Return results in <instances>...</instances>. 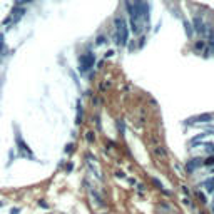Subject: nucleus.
<instances>
[{
	"label": "nucleus",
	"instance_id": "30",
	"mask_svg": "<svg viewBox=\"0 0 214 214\" xmlns=\"http://www.w3.org/2000/svg\"><path fill=\"white\" fill-rule=\"evenodd\" d=\"M2 62H3V57H2V55H0V65H2Z\"/></svg>",
	"mask_w": 214,
	"mask_h": 214
},
{
	"label": "nucleus",
	"instance_id": "13",
	"mask_svg": "<svg viewBox=\"0 0 214 214\" xmlns=\"http://www.w3.org/2000/svg\"><path fill=\"white\" fill-rule=\"evenodd\" d=\"M204 47H206V42H204V40H197V42L194 44V50H196V52L204 50Z\"/></svg>",
	"mask_w": 214,
	"mask_h": 214
},
{
	"label": "nucleus",
	"instance_id": "3",
	"mask_svg": "<svg viewBox=\"0 0 214 214\" xmlns=\"http://www.w3.org/2000/svg\"><path fill=\"white\" fill-rule=\"evenodd\" d=\"M94 64H96V54L94 52H85V54H82V55L79 57V72L80 74H87L92 71V67H94Z\"/></svg>",
	"mask_w": 214,
	"mask_h": 214
},
{
	"label": "nucleus",
	"instance_id": "5",
	"mask_svg": "<svg viewBox=\"0 0 214 214\" xmlns=\"http://www.w3.org/2000/svg\"><path fill=\"white\" fill-rule=\"evenodd\" d=\"M25 14H27V9L24 5H14V7H12V10H10V14H9L10 19H12V24L15 25V24H17Z\"/></svg>",
	"mask_w": 214,
	"mask_h": 214
},
{
	"label": "nucleus",
	"instance_id": "32",
	"mask_svg": "<svg viewBox=\"0 0 214 214\" xmlns=\"http://www.w3.org/2000/svg\"><path fill=\"white\" fill-rule=\"evenodd\" d=\"M212 172H214V169H212Z\"/></svg>",
	"mask_w": 214,
	"mask_h": 214
},
{
	"label": "nucleus",
	"instance_id": "16",
	"mask_svg": "<svg viewBox=\"0 0 214 214\" xmlns=\"http://www.w3.org/2000/svg\"><path fill=\"white\" fill-rule=\"evenodd\" d=\"M203 166H214V156H209L206 160H203Z\"/></svg>",
	"mask_w": 214,
	"mask_h": 214
},
{
	"label": "nucleus",
	"instance_id": "33",
	"mask_svg": "<svg viewBox=\"0 0 214 214\" xmlns=\"http://www.w3.org/2000/svg\"><path fill=\"white\" fill-rule=\"evenodd\" d=\"M50 214H52V212H50Z\"/></svg>",
	"mask_w": 214,
	"mask_h": 214
},
{
	"label": "nucleus",
	"instance_id": "6",
	"mask_svg": "<svg viewBox=\"0 0 214 214\" xmlns=\"http://www.w3.org/2000/svg\"><path fill=\"white\" fill-rule=\"evenodd\" d=\"M203 166V159L201 157H194V159H189L186 162V171L189 172V174H192L196 169H199V167Z\"/></svg>",
	"mask_w": 214,
	"mask_h": 214
},
{
	"label": "nucleus",
	"instance_id": "12",
	"mask_svg": "<svg viewBox=\"0 0 214 214\" xmlns=\"http://www.w3.org/2000/svg\"><path fill=\"white\" fill-rule=\"evenodd\" d=\"M152 182H154V184H156V187H157V189H159V191H160V192H164V194H166V196H169V194H171V192H169V191H167V189H164V186H162V182H160V181H159V179H156V178H152Z\"/></svg>",
	"mask_w": 214,
	"mask_h": 214
},
{
	"label": "nucleus",
	"instance_id": "29",
	"mask_svg": "<svg viewBox=\"0 0 214 214\" xmlns=\"http://www.w3.org/2000/svg\"><path fill=\"white\" fill-rule=\"evenodd\" d=\"M182 191H184V192H186V194H187V196H189V189H187V187H186V186H182Z\"/></svg>",
	"mask_w": 214,
	"mask_h": 214
},
{
	"label": "nucleus",
	"instance_id": "4",
	"mask_svg": "<svg viewBox=\"0 0 214 214\" xmlns=\"http://www.w3.org/2000/svg\"><path fill=\"white\" fill-rule=\"evenodd\" d=\"M214 119V114L212 112H206V114H199V116H194V117H189L184 121L186 126H194V124H201V122H211Z\"/></svg>",
	"mask_w": 214,
	"mask_h": 214
},
{
	"label": "nucleus",
	"instance_id": "22",
	"mask_svg": "<svg viewBox=\"0 0 214 214\" xmlns=\"http://www.w3.org/2000/svg\"><path fill=\"white\" fill-rule=\"evenodd\" d=\"M72 169H74V164H72V162H69L67 166H65V172H71Z\"/></svg>",
	"mask_w": 214,
	"mask_h": 214
},
{
	"label": "nucleus",
	"instance_id": "17",
	"mask_svg": "<svg viewBox=\"0 0 214 214\" xmlns=\"http://www.w3.org/2000/svg\"><path fill=\"white\" fill-rule=\"evenodd\" d=\"M105 42H107V39H105L104 35H99L97 39H96V45H104Z\"/></svg>",
	"mask_w": 214,
	"mask_h": 214
},
{
	"label": "nucleus",
	"instance_id": "7",
	"mask_svg": "<svg viewBox=\"0 0 214 214\" xmlns=\"http://www.w3.org/2000/svg\"><path fill=\"white\" fill-rule=\"evenodd\" d=\"M192 28H194V32H199V34H203L204 35V32H206V24L203 22V19L201 17H194V20H192Z\"/></svg>",
	"mask_w": 214,
	"mask_h": 214
},
{
	"label": "nucleus",
	"instance_id": "8",
	"mask_svg": "<svg viewBox=\"0 0 214 214\" xmlns=\"http://www.w3.org/2000/svg\"><path fill=\"white\" fill-rule=\"evenodd\" d=\"M82 119H84V109H82V102L77 101V116H75V124L77 126L82 124Z\"/></svg>",
	"mask_w": 214,
	"mask_h": 214
},
{
	"label": "nucleus",
	"instance_id": "28",
	"mask_svg": "<svg viewBox=\"0 0 214 214\" xmlns=\"http://www.w3.org/2000/svg\"><path fill=\"white\" fill-rule=\"evenodd\" d=\"M182 203L186 204V206H191V201H189V199H182Z\"/></svg>",
	"mask_w": 214,
	"mask_h": 214
},
{
	"label": "nucleus",
	"instance_id": "24",
	"mask_svg": "<svg viewBox=\"0 0 214 214\" xmlns=\"http://www.w3.org/2000/svg\"><path fill=\"white\" fill-rule=\"evenodd\" d=\"M20 212V208H12L10 209V214H19Z\"/></svg>",
	"mask_w": 214,
	"mask_h": 214
},
{
	"label": "nucleus",
	"instance_id": "11",
	"mask_svg": "<svg viewBox=\"0 0 214 214\" xmlns=\"http://www.w3.org/2000/svg\"><path fill=\"white\" fill-rule=\"evenodd\" d=\"M184 30H186V35L189 37V39H192V35H194V28H192L191 22H187V20H184Z\"/></svg>",
	"mask_w": 214,
	"mask_h": 214
},
{
	"label": "nucleus",
	"instance_id": "1",
	"mask_svg": "<svg viewBox=\"0 0 214 214\" xmlns=\"http://www.w3.org/2000/svg\"><path fill=\"white\" fill-rule=\"evenodd\" d=\"M14 129H15V146H17V154H19V157L28 159V160H37L35 154L32 152L30 147H28V144L24 141V137H22V134H20V131L17 129V124H14Z\"/></svg>",
	"mask_w": 214,
	"mask_h": 214
},
{
	"label": "nucleus",
	"instance_id": "14",
	"mask_svg": "<svg viewBox=\"0 0 214 214\" xmlns=\"http://www.w3.org/2000/svg\"><path fill=\"white\" fill-rule=\"evenodd\" d=\"M85 141H87L89 144H92L94 141H96V135H94L92 131H89V132H85Z\"/></svg>",
	"mask_w": 214,
	"mask_h": 214
},
{
	"label": "nucleus",
	"instance_id": "23",
	"mask_svg": "<svg viewBox=\"0 0 214 214\" xmlns=\"http://www.w3.org/2000/svg\"><path fill=\"white\" fill-rule=\"evenodd\" d=\"M116 178H121V179H124V178H126V174H124V172H122V171H117V172H116Z\"/></svg>",
	"mask_w": 214,
	"mask_h": 214
},
{
	"label": "nucleus",
	"instance_id": "34",
	"mask_svg": "<svg viewBox=\"0 0 214 214\" xmlns=\"http://www.w3.org/2000/svg\"><path fill=\"white\" fill-rule=\"evenodd\" d=\"M212 196H214V194H212Z\"/></svg>",
	"mask_w": 214,
	"mask_h": 214
},
{
	"label": "nucleus",
	"instance_id": "15",
	"mask_svg": "<svg viewBox=\"0 0 214 214\" xmlns=\"http://www.w3.org/2000/svg\"><path fill=\"white\" fill-rule=\"evenodd\" d=\"M74 151H75V146H74L72 142H69L67 146H65V154H72Z\"/></svg>",
	"mask_w": 214,
	"mask_h": 214
},
{
	"label": "nucleus",
	"instance_id": "26",
	"mask_svg": "<svg viewBox=\"0 0 214 214\" xmlns=\"http://www.w3.org/2000/svg\"><path fill=\"white\" fill-rule=\"evenodd\" d=\"M112 55H114V50H109L105 54V59H107V57H112Z\"/></svg>",
	"mask_w": 214,
	"mask_h": 214
},
{
	"label": "nucleus",
	"instance_id": "10",
	"mask_svg": "<svg viewBox=\"0 0 214 214\" xmlns=\"http://www.w3.org/2000/svg\"><path fill=\"white\" fill-rule=\"evenodd\" d=\"M203 186L206 187V191H208L209 194H214V178L206 179L204 182H203Z\"/></svg>",
	"mask_w": 214,
	"mask_h": 214
},
{
	"label": "nucleus",
	"instance_id": "2",
	"mask_svg": "<svg viewBox=\"0 0 214 214\" xmlns=\"http://www.w3.org/2000/svg\"><path fill=\"white\" fill-rule=\"evenodd\" d=\"M114 24H116V42L119 45H126L129 42V28H127L126 19L119 15L114 20Z\"/></svg>",
	"mask_w": 214,
	"mask_h": 214
},
{
	"label": "nucleus",
	"instance_id": "21",
	"mask_svg": "<svg viewBox=\"0 0 214 214\" xmlns=\"http://www.w3.org/2000/svg\"><path fill=\"white\" fill-rule=\"evenodd\" d=\"M39 206H40V208H42V209H49V204L45 203L44 199H40V201H39Z\"/></svg>",
	"mask_w": 214,
	"mask_h": 214
},
{
	"label": "nucleus",
	"instance_id": "25",
	"mask_svg": "<svg viewBox=\"0 0 214 214\" xmlns=\"http://www.w3.org/2000/svg\"><path fill=\"white\" fill-rule=\"evenodd\" d=\"M197 196H199V199H201V203H208V201H206V196L203 194V192H199V194H197Z\"/></svg>",
	"mask_w": 214,
	"mask_h": 214
},
{
	"label": "nucleus",
	"instance_id": "31",
	"mask_svg": "<svg viewBox=\"0 0 214 214\" xmlns=\"http://www.w3.org/2000/svg\"><path fill=\"white\" fill-rule=\"evenodd\" d=\"M212 212H214V206H212Z\"/></svg>",
	"mask_w": 214,
	"mask_h": 214
},
{
	"label": "nucleus",
	"instance_id": "27",
	"mask_svg": "<svg viewBox=\"0 0 214 214\" xmlns=\"http://www.w3.org/2000/svg\"><path fill=\"white\" fill-rule=\"evenodd\" d=\"M137 189H139V191H141V192H142V191H144V189H146V186H144V184H139V187H137Z\"/></svg>",
	"mask_w": 214,
	"mask_h": 214
},
{
	"label": "nucleus",
	"instance_id": "20",
	"mask_svg": "<svg viewBox=\"0 0 214 214\" xmlns=\"http://www.w3.org/2000/svg\"><path fill=\"white\" fill-rule=\"evenodd\" d=\"M14 159H15V154H14V151H10V152H9V162H7V166H12Z\"/></svg>",
	"mask_w": 214,
	"mask_h": 214
},
{
	"label": "nucleus",
	"instance_id": "19",
	"mask_svg": "<svg viewBox=\"0 0 214 214\" xmlns=\"http://www.w3.org/2000/svg\"><path fill=\"white\" fill-rule=\"evenodd\" d=\"M32 2H35V0H15V5H24L25 7L27 3H32Z\"/></svg>",
	"mask_w": 214,
	"mask_h": 214
},
{
	"label": "nucleus",
	"instance_id": "18",
	"mask_svg": "<svg viewBox=\"0 0 214 214\" xmlns=\"http://www.w3.org/2000/svg\"><path fill=\"white\" fill-rule=\"evenodd\" d=\"M204 146H206V151H208V152H211V154L214 156V144H212V142H206Z\"/></svg>",
	"mask_w": 214,
	"mask_h": 214
},
{
	"label": "nucleus",
	"instance_id": "9",
	"mask_svg": "<svg viewBox=\"0 0 214 214\" xmlns=\"http://www.w3.org/2000/svg\"><path fill=\"white\" fill-rule=\"evenodd\" d=\"M5 34L3 32H0V55H7V52H9V49H7V45H5Z\"/></svg>",
	"mask_w": 214,
	"mask_h": 214
}]
</instances>
